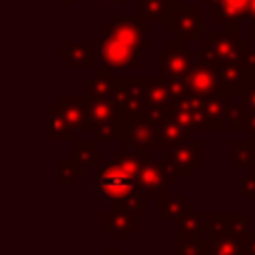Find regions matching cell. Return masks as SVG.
<instances>
[{
    "mask_svg": "<svg viewBox=\"0 0 255 255\" xmlns=\"http://www.w3.org/2000/svg\"><path fill=\"white\" fill-rule=\"evenodd\" d=\"M149 24L137 12L120 14L114 12L108 22L102 24V40L98 42V56L104 66L112 70L139 68V54L149 48L147 40Z\"/></svg>",
    "mask_w": 255,
    "mask_h": 255,
    "instance_id": "cell-1",
    "label": "cell"
},
{
    "mask_svg": "<svg viewBox=\"0 0 255 255\" xmlns=\"http://www.w3.org/2000/svg\"><path fill=\"white\" fill-rule=\"evenodd\" d=\"M94 189L112 209H128L137 215L149 209V195L141 193L135 175L128 173L112 159L96 169Z\"/></svg>",
    "mask_w": 255,
    "mask_h": 255,
    "instance_id": "cell-2",
    "label": "cell"
},
{
    "mask_svg": "<svg viewBox=\"0 0 255 255\" xmlns=\"http://www.w3.org/2000/svg\"><path fill=\"white\" fill-rule=\"evenodd\" d=\"M88 108V131L94 141H118L120 139V112L110 98H86Z\"/></svg>",
    "mask_w": 255,
    "mask_h": 255,
    "instance_id": "cell-3",
    "label": "cell"
},
{
    "mask_svg": "<svg viewBox=\"0 0 255 255\" xmlns=\"http://www.w3.org/2000/svg\"><path fill=\"white\" fill-rule=\"evenodd\" d=\"M195 60L185 74L183 82V92L193 96V98H213V96H223L221 92V82H219V72L217 68L201 54V50H193Z\"/></svg>",
    "mask_w": 255,
    "mask_h": 255,
    "instance_id": "cell-4",
    "label": "cell"
},
{
    "mask_svg": "<svg viewBox=\"0 0 255 255\" xmlns=\"http://www.w3.org/2000/svg\"><path fill=\"white\" fill-rule=\"evenodd\" d=\"M120 147L122 149H147V151H163L159 137H157V126L137 118H122L120 116Z\"/></svg>",
    "mask_w": 255,
    "mask_h": 255,
    "instance_id": "cell-5",
    "label": "cell"
},
{
    "mask_svg": "<svg viewBox=\"0 0 255 255\" xmlns=\"http://www.w3.org/2000/svg\"><path fill=\"white\" fill-rule=\"evenodd\" d=\"M249 46L247 40H241L239 36V30H221L219 32H213L209 40H205L201 44V54L215 66H223V64H229V62H237L241 52Z\"/></svg>",
    "mask_w": 255,
    "mask_h": 255,
    "instance_id": "cell-6",
    "label": "cell"
},
{
    "mask_svg": "<svg viewBox=\"0 0 255 255\" xmlns=\"http://www.w3.org/2000/svg\"><path fill=\"white\" fill-rule=\"evenodd\" d=\"M195 60V52L185 48V44L177 40H169L165 48L157 50V76L165 80H183Z\"/></svg>",
    "mask_w": 255,
    "mask_h": 255,
    "instance_id": "cell-7",
    "label": "cell"
},
{
    "mask_svg": "<svg viewBox=\"0 0 255 255\" xmlns=\"http://www.w3.org/2000/svg\"><path fill=\"white\" fill-rule=\"evenodd\" d=\"M165 161L177 177H193L195 171L203 167V141L193 137L189 141L169 145L165 149Z\"/></svg>",
    "mask_w": 255,
    "mask_h": 255,
    "instance_id": "cell-8",
    "label": "cell"
},
{
    "mask_svg": "<svg viewBox=\"0 0 255 255\" xmlns=\"http://www.w3.org/2000/svg\"><path fill=\"white\" fill-rule=\"evenodd\" d=\"M145 78H114V102L122 118H137L145 108Z\"/></svg>",
    "mask_w": 255,
    "mask_h": 255,
    "instance_id": "cell-9",
    "label": "cell"
},
{
    "mask_svg": "<svg viewBox=\"0 0 255 255\" xmlns=\"http://www.w3.org/2000/svg\"><path fill=\"white\" fill-rule=\"evenodd\" d=\"M135 179H137L141 193H145V195H163L167 191V187H173L177 183V175L173 173V169L169 167L165 157L163 159L149 157L137 171Z\"/></svg>",
    "mask_w": 255,
    "mask_h": 255,
    "instance_id": "cell-10",
    "label": "cell"
},
{
    "mask_svg": "<svg viewBox=\"0 0 255 255\" xmlns=\"http://www.w3.org/2000/svg\"><path fill=\"white\" fill-rule=\"evenodd\" d=\"M169 32L175 34V40L181 44L187 42H201L203 40V6L201 4H183L171 24L167 26Z\"/></svg>",
    "mask_w": 255,
    "mask_h": 255,
    "instance_id": "cell-11",
    "label": "cell"
},
{
    "mask_svg": "<svg viewBox=\"0 0 255 255\" xmlns=\"http://www.w3.org/2000/svg\"><path fill=\"white\" fill-rule=\"evenodd\" d=\"M96 56H98V42L96 40H68L62 50L56 52V58L66 64V68H96Z\"/></svg>",
    "mask_w": 255,
    "mask_h": 255,
    "instance_id": "cell-12",
    "label": "cell"
},
{
    "mask_svg": "<svg viewBox=\"0 0 255 255\" xmlns=\"http://www.w3.org/2000/svg\"><path fill=\"white\" fill-rule=\"evenodd\" d=\"M102 227L108 231L116 241H128L133 231L139 229V215L128 209H112L104 213Z\"/></svg>",
    "mask_w": 255,
    "mask_h": 255,
    "instance_id": "cell-13",
    "label": "cell"
},
{
    "mask_svg": "<svg viewBox=\"0 0 255 255\" xmlns=\"http://www.w3.org/2000/svg\"><path fill=\"white\" fill-rule=\"evenodd\" d=\"M211 20L221 30H239L247 20V0H219L211 6Z\"/></svg>",
    "mask_w": 255,
    "mask_h": 255,
    "instance_id": "cell-14",
    "label": "cell"
},
{
    "mask_svg": "<svg viewBox=\"0 0 255 255\" xmlns=\"http://www.w3.org/2000/svg\"><path fill=\"white\" fill-rule=\"evenodd\" d=\"M205 231H211V235H227L241 241L249 233V215L247 213H213L211 223H205Z\"/></svg>",
    "mask_w": 255,
    "mask_h": 255,
    "instance_id": "cell-15",
    "label": "cell"
},
{
    "mask_svg": "<svg viewBox=\"0 0 255 255\" xmlns=\"http://www.w3.org/2000/svg\"><path fill=\"white\" fill-rule=\"evenodd\" d=\"M56 104L66 120V124L72 129H86L88 131V108H86V96L84 94H60L56 98Z\"/></svg>",
    "mask_w": 255,
    "mask_h": 255,
    "instance_id": "cell-16",
    "label": "cell"
},
{
    "mask_svg": "<svg viewBox=\"0 0 255 255\" xmlns=\"http://www.w3.org/2000/svg\"><path fill=\"white\" fill-rule=\"evenodd\" d=\"M139 14L147 24L169 26L175 12L185 4V0H137Z\"/></svg>",
    "mask_w": 255,
    "mask_h": 255,
    "instance_id": "cell-17",
    "label": "cell"
},
{
    "mask_svg": "<svg viewBox=\"0 0 255 255\" xmlns=\"http://www.w3.org/2000/svg\"><path fill=\"white\" fill-rule=\"evenodd\" d=\"M219 72V82H221V92L223 96L231 98V96H239L241 90L249 84V74L247 70L237 62H229L217 68Z\"/></svg>",
    "mask_w": 255,
    "mask_h": 255,
    "instance_id": "cell-18",
    "label": "cell"
},
{
    "mask_svg": "<svg viewBox=\"0 0 255 255\" xmlns=\"http://www.w3.org/2000/svg\"><path fill=\"white\" fill-rule=\"evenodd\" d=\"M114 70L110 66L94 68V74L84 82L86 98H110L114 100Z\"/></svg>",
    "mask_w": 255,
    "mask_h": 255,
    "instance_id": "cell-19",
    "label": "cell"
},
{
    "mask_svg": "<svg viewBox=\"0 0 255 255\" xmlns=\"http://www.w3.org/2000/svg\"><path fill=\"white\" fill-rule=\"evenodd\" d=\"M143 100H145V108H167L169 102L173 100L171 80H165V78H159V76L145 78Z\"/></svg>",
    "mask_w": 255,
    "mask_h": 255,
    "instance_id": "cell-20",
    "label": "cell"
},
{
    "mask_svg": "<svg viewBox=\"0 0 255 255\" xmlns=\"http://www.w3.org/2000/svg\"><path fill=\"white\" fill-rule=\"evenodd\" d=\"M175 229H177V241H195V239H203V231H205V221L201 217L199 211H195V205L191 203V207L187 211H183L177 219H175Z\"/></svg>",
    "mask_w": 255,
    "mask_h": 255,
    "instance_id": "cell-21",
    "label": "cell"
},
{
    "mask_svg": "<svg viewBox=\"0 0 255 255\" xmlns=\"http://www.w3.org/2000/svg\"><path fill=\"white\" fill-rule=\"evenodd\" d=\"M104 157V151L96 147L94 139H76V145L66 151V159L78 167H88L98 163Z\"/></svg>",
    "mask_w": 255,
    "mask_h": 255,
    "instance_id": "cell-22",
    "label": "cell"
},
{
    "mask_svg": "<svg viewBox=\"0 0 255 255\" xmlns=\"http://www.w3.org/2000/svg\"><path fill=\"white\" fill-rule=\"evenodd\" d=\"M48 139L50 141H76L78 139V131L66 124L56 102L50 104L48 108Z\"/></svg>",
    "mask_w": 255,
    "mask_h": 255,
    "instance_id": "cell-23",
    "label": "cell"
},
{
    "mask_svg": "<svg viewBox=\"0 0 255 255\" xmlns=\"http://www.w3.org/2000/svg\"><path fill=\"white\" fill-rule=\"evenodd\" d=\"M157 137H159V143H161V147L165 151L169 145H175V143H183V141L193 139L195 137V131L193 129H183L177 124H173L169 118H165V120H161L157 124Z\"/></svg>",
    "mask_w": 255,
    "mask_h": 255,
    "instance_id": "cell-24",
    "label": "cell"
},
{
    "mask_svg": "<svg viewBox=\"0 0 255 255\" xmlns=\"http://www.w3.org/2000/svg\"><path fill=\"white\" fill-rule=\"evenodd\" d=\"M189 207L191 203L185 199V195H171V197H167L165 193L157 195V221L159 223L175 221Z\"/></svg>",
    "mask_w": 255,
    "mask_h": 255,
    "instance_id": "cell-25",
    "label": "cell"
},
{
    "mask_svg": "<svg viewBox=\"0 0 255 255\" xmlns=\"http://www.w3.org/2000/svg\"><path fill=\"white\" fill-rule=\"evenodd\" d=\"M231 149V167H249L255 161V133H249L247 139H231L229 141Z\"/></svg>",
    "mask_w": 255,
    "mask_h": 255,
    "instance_id": "cell-26",
    "label": "cell"
},
{
    "mask_svg": "<svg viewBox=\"0 0 255 255\" xmlns=\"http://www.w3.org/2000/svg\"><path fill=\"white\" fill-rule=\"evenodd\" d=\"M58 185L66 187V185H76L80 177L86 175V169L84 167H78L74 163H70L66 157L58 159Z\"/></svg>",
    "mask_w": 255,
    "mask_h": 255,
    "instance_id": "cell-27",
    "label": "cell"
},
{
    "mask_svg": "<svg viewBox=\"0 0 255 255\" xmlns=\"http://www.w3.org/2000/svg\"><path fill=\"white\" fill-rule=\"evenodd\" d=\"M209 253V241L195 239V241H177V253L175 255H207Z\"/></svg>",
    "mask_w": 255,
    "mask_h": 255,
    "instance_id": "cell-28",
    "label": "cell"
},
{
    "mask_svg": "<svg viewBox=\"0 0 255 255\" xmlns=\"http://www.w3.org/2000/svg\"><path fill=\"white\" fill-rule=\"evenodd\" d=\"M237 102L247 110V112H255V84H247L241 94L237 96Z\"/></svg>",
    "mask_w": 255,
    "mask_h": 255,
    "instance_id": "cell-29",
    "label": "cell"
},
{
    "mask_svg": "<svg viewBox=\"0 0 255 255\" xmlns=\"http://www.w3.org/2000/svg\"><path fill=\"white\" fill-rule=\"evenodd\" d=\"M241 193L249 203H255V173H247L241 177Z\"/></svg>",
    "mask_w": 255,
    "mask_h": 255,
    "instance_id": "cell-30",
    "label": "cell"
},
{
    "mask_svg": "<svg viewBox=\"0 0 255 255\" xmlns=\"http://www.w3.org/2000/svg\"><path fill=\"white\" fill-rule=\"evenodd\" d=\"M239 249L243 255H255V233H247L241 241H239Z\"/></svg>",
    "mask_w": 255,
    "mask_h": 255,
    "instance_id": "cell-31",
    "label": "cell"
},
{
    "mask_svg": "<svg viewBox=\"0 0 255 255\" xmlns=\"http://www.w3.org/2000/svg\"><path fill=\"white\" fill-rule=\"evenodd\" d=\"M239 131H245L247 135L249 133H255V112H247V116H245L243 126H241Z\"/></svg>",
    "mask_w": 255,
    "mask_h": 255,
    "instance_id": "cell-32",
    "label": "cell"
},
{
    "mask_svg": "<svg viewBox=\"0 0 255 255\" xmlns=\"http://www.w3.org/2000/svg\"><path fill=\"white\" fill-rule=\"evenodd\" d=\"M247 42L255 44V18H247Z\"/></svg>",
    "mask_w": 255,
    "mask_h": 255,
    "instance_id": "cell-33",
    "label": "cell"
},
{
    "mask_svg": "<svg viewBox=\"0 0 255 255\" xmlns=\"http://www.w3.org/2000/svg\"><path fill=\"white\" fill-rule=\"evenodd\" d=\"M247 18H255V0H247Z\"/></svg>",
    "mask_w": 255,
    "mask_h": 255,
    "instance_id": "cell-34",
    "label": "cell"
},
{
    "mask_svg": "<svg viewBox=\"0 0 255 255\" xmlns=\"http://www.w3.org/2000/svg\"><path fill=\"white\" fill-rule=\"evenodd\" d=\"M102 2H108V4H116V6H128L131 0H102Z\"/></svg>",
    "mask_w": 255,
    "mask_h": 255,
    "instance_id": "cell-35",
    "label": "cell"
},
{
    "mask_svg": "<svg viewBox=\"0 0 255 255\" xmlns=\"http://www.w3.org/2000/svg\"><path fill=\"white\" fill-rule=\"evenodd\" d=\"M104 255H122L118 249H108V251H104Z\"/></svg>",
    "mask_w": 255,
    "mask_h": 255,
    "instance_id": "cell-36",
    "label": "cell"
},
{
    "mask_svg": "<svg viewBox=\"0 0 255 255\" xmlns=\"http://www.w3.org/2000/svg\"><path fill=\"white\" fill-rule=\"evenodd\" d=\"M58 2H60L62 6H70V4H74L76 0H58Z\"/></svg>",
    "mask_w": 255,
    "mask_h": 255,
    "instance_id": "cell-37",
    "label": "cell"
},
{
    "mask_svg": "<svg viewBox=\"0 0 255 255\" xmlns=\"http://www.w3.org/2000/svg\"><path fill=\"white\" fill-rule=\"evenodd\" d=\"M247 173H255V161H253V163L247 167Z\"/></svg>",
    "mask_w": 255,
    "mask_h": 255,
    "instance_id": "cell-38",
    "label": "cell"
},
{
    "mask_svg": "<svg viewBox=\"0 0 255 255\" xmlns=\"http://www.w3.org/2000/svg\"><path fill=\"white\" fill-rule=\"evenodd\" d=\"M217 2H219V0H205V4H207V6H209V8H211V6H213V4H217Z\"/></svg>",
    "mask_w": 255,
    "mask_h": 255,
    "instance_id": "cell-39",
    "label": "cell"
}]
</instances>
